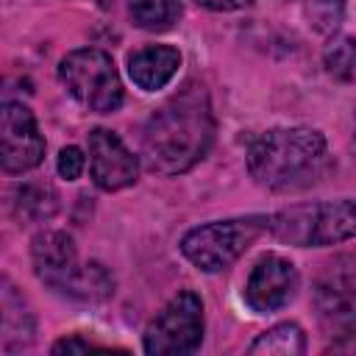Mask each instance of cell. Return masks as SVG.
Here are the masks:
<instances>
[{
  "label": "cell",
  "mask_w": 356,
  "mask_h": 356,
  "mask_svg": "<svg viewBox=\"0 0 356 356\" xmlns=\"http://www.w3.org/2000/svg\"><path fill=\"white\" fill-rule=\"evenodd\" d=\"M323 64L325 70L339 78V81H348L356 75V36H337L325 53H323Z\"/></svg>",
  "instance_id": "obj_16"
},
{
  "label": "cell",
  "mask_w": 356,
  "mask_h": 356,
  "mask_svg": "<svg viewBox=\"0 0 356 356\" xmlns=\"http://www.w3.org/2000/svg\"><path fill=\"white\" fill-rule=\"evenodd\" d=\"M267 222L270 217H259V214L206 222L192 228L181 239V250L197 270L217 273L234 264L259 239V234L267 231Z\"/></svg>",
  "instance_id": "obj_5"
},
{
  "label": "cell",
  "mask_w": 356,
  "mask_h": 356,
  "mask_svg": "<svg viewBox=\"0 0 356 356\" xmlns=\"http://www.w3.org/2000/svg\"><path fill=\"white\" fill-rule=\"evenodd\" d=\"M267 228L275 239L295 248H323L356 236V203L353 200H320L281 209L270 217Z\"/></svg>",
  "instance_id": "obj_3"
},
{
  "label": "cell",
  "mask_w": 356,
  "mask_h": 356,
  "mask_svg": "<svg viewBox=\"0 0 356 356\" xmlns=\"http://www.w3.org/2000/svg\"><path fill=\"white\" fill-rule=\"evenodd\" d=\"M56 192L50 184H25L17 189V214L25 220H47L56 211Z\"/></svg>",
  "instance_id": "obj_15"
},
{
  "label": "cell",
  "mask_w": 356,
  "mask_h": 356,
  "mask_svg": "<svg viewBox=\"0 0 356 356\" xmlns=\"http://www.w3.org/2000/svg\"><path fill=\"white\" fill-rule=\"evenodd\" d=\"M89 170L100 189L117 192L136 181L139 161L114 131L95 128L89 134Z\"/></svg>",
  "instance_id": "obj_11"
},
{
  "label": "cell",
  "mask_w": 356,
  "mask_h": 356,
  "mask_svg": "<svg viewBox=\"0 0 356 356\" xmlns=\"http://www.w3.org/2000/svg\"><path fill=\"white\" fill-rule=\"evenodd\" d=\"M345 14V3L342 0H312L309 3V19L317 31L328 33L342 22Z\"/></svg>",
  "instance_id": "obj_17"
},
{
  "label": "cell",
  "mask_w": 356,
  "mask_h": 356,
  "mask_svg": "<svg viewBox=\"0 0 356 356\" xmlns=\"http://www.w3.org/2000/svg\"><path fill=\"white\" fill-rule=\"evenodd\" d=\"M58 78L67 92L86 108L108 114L122 103V83L108 53L97 47H81L61 58Z\"/></svg>",
  "instance_id": "obj_6"
},
{
  "label": "cell",
  "mask_w": 356,
  "mask_h": 356,
  "mask_svg": "<svg viewBox=\"0 0 356 356\" xmlns=\"http://www.w3.org/2000/svg\"><path fill=\"white\" fill-rule=\"evenodd\" d=\"M325 139L312 128H273L248 150V172L273 192L306 189L325 172Z\"/></svg>",
  "instance_id": "obj_2"
},
{
  "label": "cell",
  "mask_w": 356,
  "mask_h": 356,
  "mask_svg": "<svg viewBox=\"0 0 356 356\" xmlns=\"http://www.w3.org/2000/svg\"><path fill=\"white\" fill-rule=\"evenodd\" d=\"M178 64H181V53L175 47L150 44V47L136 50L128 58V75L139 89L156 92V89L170 83V78L178 72Z\"/></svg>",
  "instance_id": "obj_12"
},
{
  "label": "cell",
  "mask_w": 356,
  "mask_h": 356,
  "mask_svg": "<svg viewBox=\"0 0 356 356\" xmlns=\"http://www.w3.org/2000/svg\"><path fill=\"white\" fill-rule=\"evenodd\" d=\"M44 156V139L36 120L22 103H3L0 108V167L6 172L33 170Z\"/></svg>",
  "instance_id": "obj_9"
},
{
  "label": "cell",
  "mask_w": 356,
  "mask_h": 356,
  "mask_svg": "<svg viewBox=\"0 0 356 356\" xmlns=\"http://www.w3.org/2000/svg\"><path fill=\"white\" fill-rule=\"evenodd\" d=\"M83 153L78 150V147H64L61 153H58V175L61 178H67V181H75L81 172H83Z\"/></svg>",
  "instance_id": "obj_18"
},
{
  "label": "cell",
  "mask_w": 356,
  "mask_h": 356,
  "mask_svg": "<svg viewBox=\"0 0 356 356\" xmlns=\"http://www.w3.org/2000/svg\"><path fill=\"white\" fill-rule=\"evenodd\" d=\"M250 353H264V356H300L306 350V337L300 331V325L295 323H278L273 328H267L264 334H259L250 348Z\"/></svg>",
  "instance_id": "obj_13"
},
{
  "label": "cell",
  "mask_w": 356,
  "mask_h": 356,
  "mask_svg": "<svg viewBox=\"0 0 356 356\" xmlns=\"http://www.w3.org/2000/svg\"><path fill=\"white\" fill-rule=\"evenodd\" d=\"M298 289V270L289 259L267 253L256 261L245 284V303L256 314H270L286 306Z\"/></svg>",
  "instance_id": "obj_10"
},
{
  "label": "cell",
  "mask_w": 356,
  "mask_h": 356,
  "mask_svg": "<svg viewBox=\"0 0 356 356\" xmlns=\"http://www.w3.org/2000/svg\"><path fill=\"white\" fill-rule=\"evenodd\" d=\"M181 3L178 0H134L131 19L145 31H167L178 22Z\"/></svg>",
  "instance_id": "obj_14"
},
{
  "label": "cell",
  "mask_w": 356,
  "mask_h": 356,
  "mask_svg": "<svg viewBox=\"0 0 356 356\" xmlns=\"http://www.w3.org/2000/svg\"><path fill=\"white\" fill-rule=\"evenodd\" d=\"M214 139V117L209 95L197 83H186L164 106H159L142 134L145 164L159 175H178L195 167Z\"/></svg>",
  "instance_id": "obj_1"
},
{
  "label": "cell",
  "mask_w": 356,
  "mask_h": 356,
  "mask_svg": "<svg viewBox=\"0 0 356 356\" xmlns=\"http://www.w3.org/2000/svg\"><path fill=\"white\" fill-rule=\"evenodd\" d=\"M203 339V303L195 292H178L145 328V350L153 356L192 353Z\"/></svg>",
  "instance_id": "obj_7"
},
{
  "label": "cell",
  "mask_w": 356,
  "mask_h": 356,
  "mask_svg": "<svg viewBox=\"0 0 356 356\" xmlns=\"http://www.w3.org/2000/svg\"><path fill=\"white\" fill-rule=\"evenodd\" d=\"M31 261H33V270H36L39 281H44L47 286H53L64 295L92 300L100 289L97 261L78 264L75 242L64 231L36 234L33 242H31Z\"/></svg>",
  "instance_id": "obj_4"
},
{
  "label": "cell",
  "mask_w": 356,
  "mask_h": 356,
  "mask_svg": "<svg viewBox=\"0 0 356 356\" xmlns=\"http://www.w3.org/2000/svg\"><path fill=\"white\" fill-rule=\"evenodd\" d=\"M197 3L211 11H234V8H242L248 0H197Z\"/></svg>",
  "instance_id": "obj_20"
},
{
  "label": "cell",
  "mask_w": 356,
  "mask_h": 356,
  "mask_svg": "<svg viewBox=\"0 0 356 356\" xmlns=\"http://www.w3.org/2000/svg\"><path fill=\"white\" fill-rule=\"evenodd\" d=\"M86 350H95V348H92L89 342L78 339V337H72V339H61V342L53 345V353H86Z\"/></svg>",
  "instance_id": "obj_19"
},
{
  "label": "cell",
  "mask_w": 356,
  "mask_h": 356,
  "mask_svg": "<svg viewBox=\"0 0 356 356\" xmlns=\"http://www.w3.org/2000/svg\"><path fill=\"white\" fill-rule=\"evenodd\" d=\"M328 353H356V334H345L339 342L328 348Z\"/></svg>",
  "instance_id": "obj_21"
},
{
  "label": "cell",
  "mask_w": 356,
  "mask_h": 356,
  "mask_svg": "<svg viewBox=\"0 0 356 356\" xmlns=\"http://www.w3.org/2000/svg\"><path fill=\"white\" fill-rule=\"evenodd\" d=\"M314 309L331 328L356 325V253H339L314 278Z\"/></svg>",
  "instance_id": "obj_8"
}]
</instances>
